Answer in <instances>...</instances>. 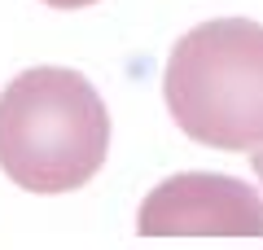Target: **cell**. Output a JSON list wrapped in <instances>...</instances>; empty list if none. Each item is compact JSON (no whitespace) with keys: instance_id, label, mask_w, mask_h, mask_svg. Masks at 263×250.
Instances as JSON below:
<instances>
[{"instance_id":"6da1fadb","label":"cell","mask_w":263,"mask_h":250,"mask_svg":"<svg viewBox=\"0 0 263 250\" xmlns=\"http://www.w3.org/2000/svg\"><path fill=\"white\" fill-rule=\"evenodd\" d=\"M110 114L79 70L35 66L0 93V171L31 193H70L105 167Z\"/></svg>"},{"instance_id":"7a4b0ae2","label":"cell","mask_w":263,"mask_h":250,"mask_svg":"<svg viewBox=\"0 0 263 250\" xmlns=\"http://www.w3.org/2000/svg\"><path fill=\"white\" fill-rule=\"evenodd\" d=\"M171 119L197 145L246 154L263 145V27L211 18L176 40L162 70Z\"/></svg>"},{"instance_id":"3957f363","label":"cell","mask_w":263,"mask_h":250,"mask_svg":"<svg viewBox=\"0 0 263 250\" xmlns=\"http://www.w3.org/2000/svg\"><path fill=\"white\" fill-rule=\"evenodd\" d=\"M141 237H263V198L219 171H180L162 180L136 215Z\"/></svg>"},{"instance_id":"277c9868","label":"cell","mask_w":263,"mask_h":250,"mask_svg":"<svg viewBox=\"0 0 263 250\" xmlns=\"http://www.w3.org/2000/svg\"><path fill=\"white\" fill-rule=\"evenodd\" d=\"M44 5H53V9H88L97 0H44Z\"/></svg>"},{"instance_id":"5b68a950","label":"cell","mask_w":263,"mask_h":250,"mask_svg":"<svg viewBox=\"0 0 263 250\" xmlns=\"http://www.w3.org/2000/svg\"><path fill=\"white\" fill-rule=\"evenodd\" d=\"M250 167H254V176L263 180V145H259V149H254V154H250Z\"/></svg>"}]
</instances>
